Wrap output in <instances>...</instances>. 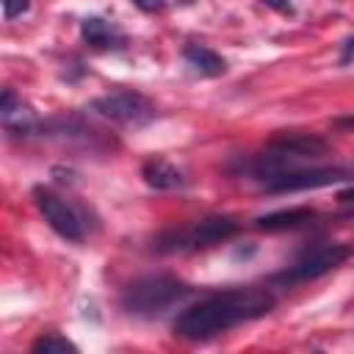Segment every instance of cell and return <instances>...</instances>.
I'll list each match as a JSON object with an SVG mask.
<instances>
[{
	"mask_svg": "<svg viewBox=\"0 0 354 354\" xmlns=\"http://www.w3.org/2000/svg\"><path fill=\"white\" fill-rule=\"evenodd\" d=\"M274 304L277 299L266 288H235V290L213 293L185 307L174 318V335L183 340H207L238 324L268 315Z\"/></svg>",
	"mask_w": 354,
	"mask_h": 354,
	"instance_id": "1",
	"label": "cell"
},
{
	"mask_svg": "<svg viewBox=\"0 0 354 354\" xmlns=\"http://www.w3.org/2000/svg\"><path fill=\"white\" fill-rule=\"evenodd\" d=\"M326 152V141L318 138V136H310V133H279L274 136L257 155H249L243 160V169L246 174L257 177L260 183L279 174V171H290V169H299L310 160H318L321 155Z\"/></svg>",
	"mask_w": 354,
	"mask_h": 354,
	"instance_id": "2",
	"label": "cell"
},
{
	"mask_svg": "<svg viewBox=\"0 0 354 354\" xmlns=\"http://www.w3.org/2000/svg\"><path fill=\"white\" fill-rule=\"evenodd\" d=\"M191 285H185L177 277L169 274H149L141 279H133L122 293V310L138 318H155L163 315L171 307H180L191 296Z\"/></svg>",
	"mask_w": 354,
	"mask_h": 354,
	"instance_id": "3",
	"label": "cell"
},
{
	"mask_svg": "<svg viewBox=\"0 0 354 354\" xmlns=\"http://www.w3.org/2000/svg\"><path fill=\"white\" fill-rule=\"evenodd\" d=\"M238 232V221L230 216H207L202 221H194L191 227L169 230L155 241L158 252H194V249H207L216 246Z\"/></svg>",
	"mask_w": 354,
	"mask_h": 354,
	"instance_id": "4",
	"label": "cell"
},
{
	"mask_svg": "<svg viewBox=\"0 0 354 354\" xmlns=\"http://www.w3.org/2000/svg\"><path fill=\"white\" fill-rule=\"evenodd\" d=\"M351 252H354V246H348V243H321V246H313L304 254H299L296 263H290L288 268L274 274L271 285L293 288V285H301V282H313V279L324 277L326 271L337 268L343 260H348Z\"/></svg>",
	"mask_w": 354,
	"mask_h": 354,
	"instance_id": "5",
	"label": "cell"
},
{
	"mask_svg": "<svg viewBox=\"0 0 354 354\" xmlns=\"http://www.w3.org/2000/svg\"><path fill=\"white\" fill-rule=\"evenodd\" d=\"M348 169L340 166H299L290 171H279L268 180H263V188L268 194H285V191H307V188H324L340 180H348Z\"/></svg>",
	"mask_w": 354,
	"mask_h": 354,
	"instance_id": "6",
	"label": "cell"
},
{
	"mask_svg": "<svg viewBox=\"0 0 354 354\" xmlns=\"http://www.w3.org/2000/svg\"><path fill=\"white\" fill-rule=\"evenodd\" d=\"M91 111H97L102 119L119 122V124H144L155 116V105L138 94V91H111L91 102Z\"/></svg>",
	"mask_w": 354,
	"mask_h": 354,
	"instance_id": "7",
	"label": "cell"
},
{
	"mask_svg": "<svg viewBox=\"0 0 354 354\" xmlns=\"http://www.w3.org/2000/svg\"><path fill=\"white\" fill-rule=\"evenodd\" d=\"M33 199H36V207L44 216V221L53 227V232H58L61 238H66L72 243L83 241V221H80L77 210L64 196H58L50 188H36Z\"/></svg>",
	"mask_w": 354,
	"mask_h": 354,
	"instance_id": "8",
	"label": "cell"
},
{
	"mask_svg": "<svg viewBox=\"0 0 354 354\" xmlns=\"http://www.w3.org/2000/svg\"><path fill=\"white\" fill-rule=\"evenodd\" d=\"M0 116H3V127L8 136H30L36 130V116L30 113L28 105H22V100H17L11 88L3 91Z\"/></svg>",
	"mask_w": 354,
	"mask_h": 354,
	"instance_id": "9",
	"label": "cell"
},
{
	"mask_svg": "<svg viewBox=\"0 0 354 354\" xmlns=\"http://www.w3.org/2000/svg\"><path fill=\"white\" fill-rule=\"evenodd\" d=\"M141 177H144V183H147L149 188H155V191H177V188L185 185V174H183L174 163H169V160H163V158H149V160L141 166Z\"/></svg>",
	"mask_w": 354,
	"mask_h": 354,
	"instance_id": "10",
	"label": "cell"
},
{
	"mask_svg": "<svg viewBox=\"0 0 354 354\" xmlns=\"http://www.w3.org/2000/svg\"><path fill=\"white\" fill-rule=\"evenodd\" d=\"M315 218L318 213L313 207H290V210H274V213L254 218V227L266 232H279V230H299L304 224H313Z\"/></svg>",
	"mask_w": 354,
	"mask_h": 354,
	"instance_id": "11",
	"label": "cell"
},
{
	"mask_svg": "<svg viewBox=\"0 0 354 354\" xmlns=\"http://www.w3.org/2000/svg\"><path fill=\"white\" fill-rule=\"evenodd\" d=\"M80 36L94 50H108V47H122L124 44V36L111 22H105L102 17H86L80 22Z\"/></svg>",
	"mask_w": 354,
	"mask_h": 354,
	"instance_id": "12",
	"label": "cell"
},
{
	"mask_svg": "<svg viewBox=\"0 0 354 354\" xmlns=\"http://www.w3.org/2000/svg\"><path fill=\"white\" fill-rule=\"evenodd\" d=\"M183 58L194 72H199L205 77H218V75L227 72V61L216 50H210L205 44H185L183 47Z\"/></svg>",
	"mask_w": 354,
	"mask_h": 354,
	"instance_id": "13",
	"label": "cell"
},
{
	"mask_svg": "<svg viewBox=\"0 0 354 354\" xmlns=\"http://www.w3.org/2000/svg\"><path fill=\"white\" fill-rule=\"evenodd\" d=\"M30 351H36V354H66V351H77V346L72 343V340H66L64 335H58V332H50V335H41V337H36L33 340V346H30Z\"/></svg>",
	"mask_w": 354,
	"mask_h": 354,
	"instance_id": "14",
	"label": "cell"
},
{
	"mask_svg": "<svg viewBox=\"0 0 354 354\" xmlns=\"http://www.w3.org/2000/svg\"><path fill=\"white\" fill-rule=\"evenodd\" d=\"M30 8V0H3V17L6 19H14L19 14H25Z\"/></svg>",
	"mask_w": 354,
	"mask_h": 354,
	"instance_id": "15",
	"label": "cell"
},
{
	"mask_svg": "<svg viewBox=\"0 0 354 354\" xmlns=\"http://www.w3.org/2000/svg\"><path fill=\"white\" fill-rule=\"evenodd\" d=\"M133 6L141 8L144 14H155V11H160L166 6V0H133Z\"/></svg>",
	"mask_w": 354,
	"mask_h": 354,
	"instance_id": "16",
	"label": "cell"
},
{
	"mask_svg": "<svg viewBox=\"0 0 354 354\" xmlns=\"http://www.w3.org/2000/svg\"><path fill=\"white\" fill-rule=\"evenodd\" d=\"M337 202H340V207H346V213L354 216V185L346 188V191H340V194H337Z\"/></svg>",
	"mask_w": 354,
	"mask_h": 354,
	"instance_id": "17",
	"label": "cell"
},
{
	"mask_svg": "<svg viewBox=\"0 0 354 354\" xmlns=\"http://www.w3.org/2000/svg\"><path fill=\"white\" fill-rule=\"evenodd\" d=\"M268 8H274V11H279V14H293V6H290V0H263Z\"/></svg>",
	"mask_w": 354,
	"mask_h": 354,
	"instance_id": "18",
	"label": "cell"
},
{
	"mask_svg": "<svg viewBox=\"0 0 354 354\" xmlns=\"http://www.w3.org/2000/svg\"><path fill=\"white\" fill-rule=\"evenodd\" d=\"M351 58H354V36L346 39V44H343V61H351Z\"/></svg>",
	"mask_w": 354,
	"mask_h": 354,
	"instance_id": "19",
	"label": "cell"
}]
</instances>
